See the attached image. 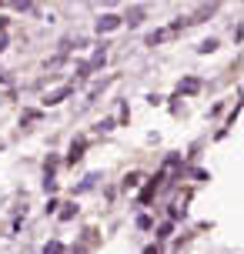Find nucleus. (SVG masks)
<instances>
[{
  "instance_id": "nucleus-4",
  "label": "nucleus",
  "mask_w": 244,
  "mask_h": 254,
  "mask_svg": "<svg viewBox=\"0 0 244 254\" xmlns=\"http://www.w3.org/2000/svg\"><path fill=\"white\" fill-rule=\"evenodd\" d=\"M141 13H144L141 7H134V10H130V20H127V24H137V20H141Z\"/></svg>"
},
{
  "instance_id": "nucleus-2",
  "label": "nucleus",
  "mask_w": 244,
  "mask_h": 254,
  "mask_svg": "<svg viewBox=\"0 0 244 254\" xmlns=\"http://www.w3.org/2000/svg\"><path fill=\"white\" fill-rule=\"evenodd\" d=\"M67 94H70V87H61V90H54V94H47V101H44V104H61Z\"/></svg>"
},
{
  "instance_id": "nucleus-3",
  "label": "nucleus",
  "mask_w": 244,
  "mask_h": 254,
  "mask_svg": "<svg viewBox=\"0 0 244 254\" xmlns=\"http://www.w3.org/2000/svg\"><path fill=\"white\" fill-rule=\"evenodd\" d=\"M80 151H84V144H74V147H70V154H67V161H70V164H74V161H80Z\"/></svg>"
},
{
  "instance_id": "nucleus-1",
  "label": "nucleus",
  "mask_w": 244,
  "mask_h": 254,
  "mask_svg": "<svg viewBox=\"0 0 244 254\" xmlns=\"http://www.w3.org/2000/svg\"><path fill=\"white\" fill-rule=\"evenodd\" d=\"M117 27H121V17H114V13H107V17L97 20V30H117Z\"/></svg>"
},
{
  "instance_id": "nucleus-5",
  "label": "nucleus",
  "mask_w": 244,
  "mask_h": 254,
  "mask_svg": "<svg viewBox=\"0 0 244 254\" xmlns=\"http://www.w3.org/2000/svg\"><path fill=\"white\" fill-rule=\"evenodd\" d=\"M3 47H7V37H3V34H0V51H3Z\"/></svg>"
}]
</instances>
